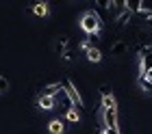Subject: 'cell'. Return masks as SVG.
Listing matches in <instances>:
<instances>
[{
  "mask_svg": "<svg viewBox=\"0 0 152 134\" xmlns=\"http://www.w3.org/2000/svg\"><path fill=\"white\" fill-rule=\"evenodd\" d=\"M102 117H104V123H102V128H100V130H111V128H117V110L104 108Z\"/></svg>",
  "mask_w": 152,
  "mask_h": 134,
  "instance_id": "4",
  "label": "cell"
},
{
  "mask_svg": "<svg viewBox=\"0 0 152 134\" xmlns=\"http://www.w3.org/2000/svg\"><path fill=\"white\" fill-rule=\"evenodd\" d=\"M100 93H102V97H113V91H111L109 84H102V87H100Z\"/></svg>",
  "mask_w": 152,
  "mask_h": 134,
  "instance_id": "16",
  "label": "cell"
},
{
  "mask_svg": "<svg viewBox=\"0 0 152 134\" xmlns=\"http://www.w3.org/2000/svg\"><path fill=\"white\" fill-rule=\"evenodd\" d=\"M59 91H61V84H48L39 91V97H54Z\"/></svg>",
  "mask_w": 152,
  "mask_h": 134,
  "instance_id": "5",
  "label": "cell"
},
{
  "mask_svg": "<svg viewBox=\"0 0 152 134\" xmlns=\"http://www.w3.org/2000/svg\"><path fill=\"white\" fill-rule=\"evenodd\" d=\"M85 54H87V59L91 61V63H100V61H102V54H100L98 48H89Z\"/></svg>",
  "mask_w": 152,
  "mask_h": 134,
  "instance_id": "7",
  "label": "cell"
},
{
  "mask_svg": "<svg viewBox=\"0 0 152 134\" xmlns=\"http://www.w3.org/2000/svg\"><path fill=\"white\" fill-rule=\"evenodd\" d=\"M7 89H9V82H7V80L2 78V76H0V93H4Z\"/></svg>",
  "mask_w": 152,
  "mask_h": 134,
  "instance_id": "19",
  "label": "cell"
},
{
  "mask_svg": "<svg viewBox=\"0 0 152 134\" xmlns=\"http://www.w3.org/2000/svg\"><path fill=\"white\" fill-rule=\"evenodd\" d=\"M63 91H65V95L70 97V102H72V106H74V110H80V108H85V104H83V97H80V93L76 91V87L70 82V80H65L63 84Z\"/></svg>",
  "mask_w": 152,
  "mask_h": 134,
  "instance_id": "2",
  "label": "cell"
},
{
  "mask_svg": "<svg viewBox=\"0 0 152 134\" xmlns=\"http://www.w3.org/2000/svg\"><path fill=\"white\" fill-rule=\"evenodd\" d=\"M87 39H89V41H87L89 46L98 43V39H100V30H96V33H89V35H87Z\"/></svg>",
  "mask_w": 152,
  "mask_h": 134,
  "instance_id": "15",
  "label": "cell"
},
{
  "mask_svg": "<svg viewBox=\"0 0 152 134\" xmlns=\"http://www.w3.org/2000/svg\"><path fill=\"white\" fill-rule=\"evenodd\" d=\"M65 46H67V37H61V39L57 41V46H54V50H57L59 54H63V52H65Z\"/></svg>",
  "mask_w": 152,
  "mask_h": 134,
  "instance_id": "14",
  "label": "cell"
},
{
  "mask_svg": "<svg viewBox=\"0 0 152 134\" xmlns=\"http://www.w3.org/2000/svg\"><path fill=\"white\" fill-rule=\"evenodd\" d=\"M67 119H70V121H78V119H80V115H78V110H67Z\"/></svg>",
  "mask_w": 152,
  "mask_h": 134,
  "instance_id": "17",
  "label": "cell"
},
{
  "mask_svg": "<svg viewBox=\"0 0 152 134\" xmlns=\"http://www.w3.org/2000/svg\"><path fill=\"white\" fill-rule=\"evenodd\" d=\"M102 108H111V110H117V106H115V100H113V97H102Z\"/></svg>",
  "mask_w": 152,
  "mask_h": 134,
  "instance_id": "13",
  "label": "cell"
},
{
  "mask_svg": "<svg viewBox=\"0 0 152 134\" xmlns=\"http://www.w3.org/2000/svg\"><path fill=\"white\" fill-rule=\"evenodd\" d=\"M139 87H141L143 91H148V93H152V82L146 80V76H139Z\"/></svg>",
  "mask_w": 152,
  "mask_h": 134,
  "instance_id": "12",
  "label": "cell"
},
{
  "mask_svg": "<svg viewBox=\"0 0 152 134\" xmlns=\"http://www.w3.org/2000/svg\"><path fill=\"white\" fill-rule=\"evenodd\" d=\"M141 76H146V80L152 82V69H150V72H146V74H141Z\"/></svg>",
  "mask_w": 152,
  "mask_h": 134,
  "instance_id": "21",
  "label": "cell"
},
{
  "mask_svg": "<svg viewBox=\"0 0 152 134\" xmlns=\"http://www.w3.org/2000/svg\"><path fill=\"white\" fill-rule=\"evenodd\" d=\"M124 7H126L128 13H135V11L141 9V0H126V2H124Z\"/></svg>",
  "mask_w": 152,
  "mask_h": 134,
  "instance_id": "10",
  "label": "cell"
},
{
  "mask_svg": "<svg viewBox=\"0 0 152 134\" xmlns=\"http://www.w3.org/2000/svg\"><path fill=\"white\" fill-rule=\"evenodd\" d=\"M80 28L85 30L87 35L89 33H96V30H100L102 28V22H100V15L96 11H87L85 15H83V20H80Z\"/></svg>",
  "mask_w": 152,
  "mask_h": 134,
  "instance_id": "1",
  "label": "cell"
},
{
  "mask_svg": "<svg viewBox=\"0 0 152 134\" xmlns=\"http://www.w3.org/2000/svg\"><path fill=\"white\" fill-rule=\"evenodd\" d=\"M148 24H150V26H152V17H150V20H148Z\"/></svg>",
  "mask_w": 152,
  "mask_h": 134,
  "instance_id": "22",
  "label": "cell"
},
{
  "mask_svg": "<svg viewBox=\"0 0 152 134\" xmlns=\"http://www.w3.org/2000/svg\"><path fill=\"white\" fill-rule=\"evenodd\" d=\"M63 61H67V63L74 61V52H72V50H65V52H63Z\"/></svg>",
  "mask_w": 152,
  "mask_h": 134,
  "instance_id": "20",
  "label": "cell"
},
{
  "mask_svg": "<svg viewBox=\"0 0 152 134\" xmlns=\"http://www.w3.org/2000/svg\"><path fill=\"white\" fill-rule=\"evenodd\" d=\"M98 134H104V132H102V130H100V132H98Z\"/></svg>",
  "mask_w": 152,
  "mask_h": 134,
  "instance_id": "23",
  "label": "cell"
},
{
  "mask_svg": "<svg viewBox=\"0 0 152 134\" xmlns=\"http://www.w3.org/2000/svg\"><path fill=\"white\" fill-rule=\"evenodd\" d=\"M126 20H130V13H128L126 9H124V13H122L120 17H117V22H120V24H126Z\"/></svg>",
  "mask_w": 152,
  "mask_h": 134,
  "instance_id": "18",
  "label": "cell"
},
{
  "mask_svg": "<svg viewBox=\"0 0 152 134\" xmlns=\"http://www.w3.org/2000/svg\"><path fill=\"white\" fill-rule=\"evenodd\" d=\"M48 130H50V134H63L65 132V123L61 121V119H52L50 125H48Z\"/></svg>",
  "mask_w": 152,
  "mask_h": 134,
  "instance_id": "6",
  "label": "cell"
},
{
  "mask_svg": "<svg viewBox=\"0 0 152 134\" xmlns=\"http://www.w3.org/2000/svg\"><path fill=\"white\" fill-rule=\"evenodd\" d=\"M39 106L44 110H52L54 108V97H39Z\"/></svg>",
  "mask_w": 152,
  "mask_h": 134,
  "instance_id": "11",
  "label": "cell"
},
{
  "mask_svg": "<svg viewBox=\"0 0 152 134\" xmlns=\"http://www.w3.org/2000/svg\"><path fill=\"white\" fill-rule=\"evenodd\" d=\"M33 11H35L39 17H46L48 15V4L46 2H33Z\"/></svg>",
  "mask_w": 152,
  "mask_h": 134,
  "instance_id": "8",
  "label": "cell"
},
{
  "mask_svg": "<svg viewBox=\"0 0 152 134\" xmlns=\"http://www.w3.org/2000/svg\"><path fill=\"white\" fill-rule=\"evenodd\" d=\"M139 61H141V74L152 69V46H146L139 50Z\"/></svg>",
  "mask_w": 152,
  "mask_h": 134,
  "instance_id": "3",
  "label": "cell"
},
{
  "mask_svg": "<svg viewBox=\"0 0 152 134\" xmlns=\"http://www.w3.org/2000/svg\"><path fill=\"white\" fill-rule=\"evenodd\" d=\"M124 52H128V43H124V41H117L111 46V54H124Z\"/></svg>",
  "mask_w": 152,
  "mask_h": 134,
  "instance_id": "9",
  "label": "cell"
}]
</instances>
